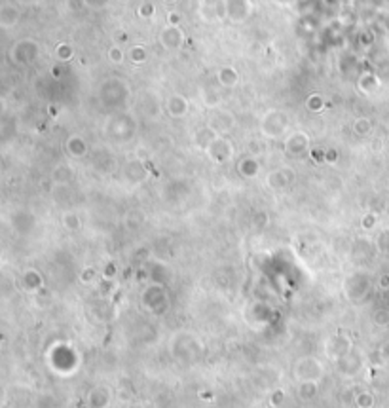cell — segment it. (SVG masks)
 <instances>
[{"mask_svg":"<svg viewBox=\"0 0 389 408\" xmlns=\"http://www.w3.org/2000/svg\"><path fill=\"white\" fill-rule=\"evenodd\" d=\"M220 80H222L224 84H235V80H237V74L233 72L232 68H224V70L220 72Z\"/></svg>","mask_w":389,"mask_h":408,"instance_id":"obj_4","label":"cell"},{"mask_svg":"<svg viewBox=\"0 0 389 408\" xmlns=\"http://www.w3.org/2000/svg\"><path fill=\"white\" fill-rule=\"evenodd\" d=\"M165 2H167V4H175V2H177V0H165Z\"/></svg>","mask_w":389,"mask_h":408,"instance_id":"obj_9","label":"cell"},{"mask_svg":"<svg viewBox=\"0 0 389 408\" xmlns=\"http://www.w3.org/2000/svg\"><path fill=\"white\" fill-rule=\"evenodd\" d=\"M17 21H19V12H17L12 4H4V6H0V27L10 29V27H14V25H16Z\"/></svg>","mask_w":389,"mask_h":408,"instance_id":"obj_2","label":"cell"},{"mask_svg":"<svg viewBox=\"0 0 389 408\" xmlns=\"http://www.w3.org/2000/svg\"><path fill=\"white\" fill-rule=\"evenodd\" d=\"M167 23H169L171 27H179V23H181V14H179V12H169V14H167Z\"/></svg>","mask_w":389,"mask_h":408,"instance_id":"obj_7","label":"cell"},{"mask_svg":"<svg viewBox=\"0 0 389 408\" xmlns=\"http://www.w3.org/2000/svg\"><path fill=\"white\" fill-rule=\"evenodd\" d=\"M152 14H154V6H152V4H148V2H146V4H142V6H140V10H139L140 17H150Z\"/></svg>","mask_w":389,"mask_h":408,"instance_id":"obj_6","label":"cell"},{"mask_svg":"<svg viewBox=\"0 0 389 408\" xmlns=\"http://www.w3.org/2000/svg\"><path fill=\"white\" fill-rule=\"evenodd\" d=\"M109 57H110V61H112V63H122V59H124V53H122V49H120V47L114 46V47H110Z\"/></svg>","mask_w":389,"mask_h":408,"instance_id":"obj_5","label":"cell"},{"mask_svg":"<svg viewBox=\"0 0 389 408\" xmlns=\"http://www.w3.org/2000/svg\"><path fill=\"white\" fill-rule=\"evenodd\" d=\"M55 53H57V57L63 59V61H65V59H70L72 47L69 46V44H61V46H57V51H55Z\"/></svg>","mask_w":389,"mask_h":408,"instance_id":"obj_3","label":"cell"},{"mask_svg":"<svg viewBox=\"0 0 389 408\" xmlns=\"http://www.w3.org/2000/svg\"><path fill=\"white\" fill-rule=\"evenodd\" d=\"M142 55H144L142 46H137V47H133V49H131V59H133V61H139Z\"/></svg>","mask_w":389,"mask_h":408,"instance_id":"obj_8","label":"cell"},{"mask_svg":"<svg viewBox=\"0 0 389 408\" xmlns=\"http://www.w3.org/2000/svg\"><path fill=\"white\" fill-rule=\"evenodd\" d=\"M183 42V32L179 31V27H167L161 32V44L167 47V49H175V47L181 46Z\"/></svg>","mask_w":389,"mask_h":408,"instance_id":"obj_1","label":"cell"}]
</instances>
